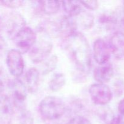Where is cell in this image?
<instances>
[{
  "label": "cell",
  "instance_id": "6da1fadb",
  "mask_svg": "<svg viewBox=\"0 0 124 124\" xmlns=\"http://www.w3.org/2000/svg\"><path fill=\"white\" fill-rule=\"evenodd\" d=\"M62 46L78 71L87 76L92 67V52L84 35L75 31L63 38Z\"/></svg>",
  "mask_w": 124,
  "mask_h": 124
},
{
  "label": "cell",
  "instance_id": "7a4b0ae2",
  "mask_svg": "<svg viewBox=\"0 0 124 124\" xmlns=\"http://www.w3.org/2000/svg\"><path fill=\"white\" fill-rule=\"evenodd\" d=\"M67 107L61 98L48 96L41 100L39 111L41 116L48 121H56L61 118L66 112Z\"/></svg>",
  "mask_w": 124,
  "mask_h": 124
},
{
  "label": "cell",
  "instance_id": "3957f363",
  "mask_svg": "<svg viewBox=\"0 0 124 124\" xmlns=\"http://www.w3.org/2000/svg\"><path fill=\"white\" fill-rule=\"evenodd\" d=\"M18 50L21 54L29 52L37 41L36 32L29 27L21 29L12 38Z\"/></svg>",
  "mask_w": 124,
  "mask_h": 124
},
{
  "label": "cell",
  "instance_id": "277c9868",
  "mask_svg": "<svg viewBox=\"0 0 124 124\" xmlns=\"http://www.w3.org/2000/svg\"><path fill=\"white\" fill-rule=\"evenodd\" d=\"M88 92L91 99L96 105H105L113 98L111 90L105 84H93L90 87Z\"/></svg>",
  "mask_w": 124,
  "mask_h": 124
},
{
  "label": "cell",
  "instance_id": "5b68a950",
  "mask_svg": "<svg viewBox=\"0 0 124 124\" xmlns=\"http://www.w3.org/2000/svg\"><path fill=\"white\" fill-rule=\"evenodd\" d=\"M53 50V44L46 40H41L35 42L29 50V56L34 63H41L50 56Z\"/></svg>",
  "mask_w": 124,
  "mask_h": 124
},
{
  "label": "cell",
  "instance_id": "8992f818",
  "mask_svg": "<svg viewBox=\"0 0 124 124\" xmlns=\"http://www.w3.org/2000/svg\"><path fill=\"white\" fill-rule=\"evenodd\" d=\"M23 54L17 49L8 51L6 56V64L10 73L15 78H19L23 75L24 70V61Z\"/></svg>",
  "mask_w": 124,
  "mask_h": 124
},
{
  "label": "cell",
  "instance_id": "52a82bcc",
  "mask_svg": "<svg viewBox=\"0 0 124 124\" xmlns=\"http://www.w3.org/2000/svg\"><path fill=\"white\" fill-rule=\"evenodd\" d=\"M93 54L94 60L99 65L108 62L111 54L109 44L102 39H98L93 44Z\"/></svg>",
  "mask_w": 124,
  "mask_h": 124
},
{
  "label": "cell",
  "instance_id": "ba28073f",
  "mask_svg": "<svg viewBox=\"0 0 124 124\" xmlns=\"http://www.w3.org/2000/svg\"><path fill=\"white\" fill-rule=\"evenodd\" d=\"M12 92V102L16 109L24 108V103L27 98V90L24 83L18 79H15L10 82Z\"/></svg>",
  "mask_w": 124,
  "mask_h": 124
},
{
  "label": "cell",
  "instance_id": "9c48e42d",
  "mask_svg": "<svg viewBox=\"0 0 124 124\" xmlns=\"http://www.w3.org/2000/svg\"><path fill=\"white\" fill-rule=\"evenodd\" d=\"M111 53L116 58L122 59L124 58V32L117 31L111 36L108 43Z\"/></svg>",
  "mask_w": 124,
  "mask_h": 124
},
{
  "label": "cell",
  "instance_id": "30bf717a",
  "mask_svg": "<svg viewBox=\"0 0 124 124\" xmlns=\"http://www.w3.org/2000/svg\"><path fill=\"white\" fill-rule=\"evenodd\" d=\"M113 75V67L112 64L109 62L99 65L94 69L93 71L94 79L98 83L101 84H106L111 79Z\"/></svg>",
  "mask_w": 124,
  "mask_h": 124
},
{
  "label": "cell",
  "instance_id": "8fae6325",
  "mask_svg": "<svg viewBox=\"0 0 124 124\" xmlns=\"http://www.w3.org/2000/svg\"><path fill=\"white\" fill-rule=\"evenodd\" d=\"M25 20L24 17L18 13H10L7 22V31L12 38L21 29L25 27Z\"/></svg>",
  "mask_w": 124,
  "mask_h": 124
},
{
  "label": "cell",
  "instance_id": "7c38bea8",
  "mask_svg": "<svg viewBox=\"0 0 124 124\" xmlns=\"http://www.w3.org/2000/svg\"><path fill=\"white\" fill-rule=\"evenodd\" d=\"M40 73L36 68H30L24 75V86L27 92L34 93L37 91L39 83Z\"/></svg>",
  "mask_w": 124,
  "mask_h": 124
},
{
  "label": "cell",
  "instance_id": "4fadbf2b",
  "mask_svg": "<svg viewBox=\"0 0 124 124\" xmlns=\"http://www.w3.org/2000/svg\"><path fill=\"white\" fill-rule=\"evenodd\" d=\"M76 27H80L84 30H88L94 25V16L90 13L82 10L76 16L72 18Z\"/></svg>",
  "mask_w": 124,
  "mask_h": 124
},
{
  "label": "cell",
  "instance_id": "5bb4252c",
  "mask_svg": "<svg viewBox=\"0 0 124 124\" xmlns=\"http://www.w3.org/2000/svg\"><path fill=\"white\" fill-rule=\"evenodd\" d=\"M37 4L39 10L48 15L56 13L61 6L60 1H38Z\"/></svg>",
  "mask_w": 124,
  "mask_h": 124
},
{
  "label": "cell",
  "instance_id": "9a60e30c",
  "mask_svg": "<svg viewBox=\"0 0 124 124\" xmlns=\"http://www.w3.org/2000/svg\"><path fill=\"white\" fill-rule=\"evenodd\" d=\"M61 4L65 12V16L70 18L76 16L83 10L79 1H65L61 2Z\"/></svg>",
  "mask_w": 124,
  "mask_h": 124
},
{
  "label": "cell",
  "instance_id": "2e32d148",
  "mask_svg": "<svg viewBox=\"0 0 124 124\" xmlns=\"http://www.w3.org/2000/svg\"><path fill=\"white\" fill-rule=\"evenodd\" d=\"M14 114V105L9 97L0 96V117H10Z\"/></svg>",
  "mask_w": 124,
  "mask_h": 124
},
{
  "label": "cell",
  "instance_id": "e0dca14e",
  "mask_svg": "<svg viewBox=\"0 0 124 124\" xmlns=\"http://www.w3.org/2000/svg\"><path fill=\"white\" fill-rule=\"evenodd\" d=\"M66 82V78L62 73H56L52 76L50 81L49 88L53 92H56L63 88Z\"/></svg>",
  "mask_w": 124,
  "mask_h": 124
},
{
  "label": "cell",
  "instance_id": "ac0fdd59",
  "mask_svg": "<svg viewBox=\"0 0 124 124\" xmlns=\"http://www.w3.org/2000/svg\"><path fill=\"white\" fill-rule=\"evenodd\" d=\"M58 61V57L55 55H53L49 56L44 61L42 62H44L42 65V74L46 75L53 71L56 67Z\"/></svg>",
  "mask_w": 124,
  "mask_h": 124
},
{
  "label": "cell",
  "instance_id": "d6986e66",
  "mask_svg": "<svg viewBox=\"0 0 124 124\" xmlns=\"http://www.w3.org/2000/svg\"><path fill=\"white\" fill-rule=\"evenodd\" d=\"M2 6L10 8H17L22 7L24 1L21 0H12V1H0Z\"/></svg>",
  "mask_w": 124,
  "mask_h": 124
},
{
  "label": "cell",
  "instance_id": "ffe728a7",
  "mask_svg": "<svg viewBox=\"0 0 124 124\" xmlns=\"http://www.w3.org/2000/svg\"><path fill=\"white\" fill-rule=\"evenodd\" d=\"M67 124H92L86 117L81 116H76L72 117Z\"/></svg>",
  "mask_w": 124,
  "mask_h": 124
},
{
  "label": "cell",
  "instance_id": "44dd1931",
  "mask_svg": "<svg viewBox=\"0 0 124 124\" xmlns=\"http://www.w3.org/2000/svg\"><path fill=\"white\" fill-rule=\"evenodd\" d=\"M79 2L81 6L90 10H95L98 8L99 6L97 1H81Z\"/></svg>",
  "mask_w": 124,
  "mask_h": 124
},
{
  "label": "cell",
  "instance_id": "7402d4cb",
  "mask_svg": "<svg viewBox=\"0 0 124 124\" xmlns=\"http://www.w3.org/2000/svg\"><path fill=\"white\" fill-rule=\"evenodd\" d=\"M115 87V92L119 94H121L123 93L124 90V82L122 80H119L116 82Z\"/></svg>",
  "mask_w": 124,
  "mask_h": 124
},
{
  "label": "cell",
  "instance_id": "603a6c76",
  "mask_svg": "<svg viewBox=\"0 0 124 124\" xmlns=\"http://www.w3.org/2000/svg\"><path fill=\"white\" fill-rule=\"evenodd\" d=\"M7 44L2 37L0 36V57L4 55L7 50Z\"/></svg>",
  "mask_w": 124,
  "mask_h": 124
},
{
  "label": "cell",
  "instance_id": "cb8c5ba5",
  "mask_svg": "<svg viewBox=\"0 0 124 124\" xmlns=\"http://www.w3.org/2000/svg\"><path fill=\"white\" fill-rule=\"evenodd\" d=\"M118 110L121 114V116H124V98L119 103Z\"/></svg>",
  "mask_w": 124,
  "mask_h": 124
},
{
  "label": "cell",
  "instance_id": "d4e9b609",
  "mask_svg": "<svg viewBox=\"0 0 124 124\" xmlns=\"http://www.w3.org/2000/svg\"><path fill=\"white\" fill-rule=\"evenodd\" d=\"M106 124H118V116L111 117L106 122Z\"/></svg>",
  "mask_w": 124,
  "mask_h": 124
},
{
  "label": "cell",
  "instance_id": "484cf974",
  "mask_svg": "<svg viewBox=\"0 0 124 124\" xmlns=\"http://www.w3.org/2000/svg\"><path fill=\"white\" fill-rule=\"evenodd\" d=\"M4 89V84L2 82V81L0 79V96L1 95L2 93L3 92Z\"/></svg>",
  "mask_w": 124,
  "mask_h": 124
},
{
  "label": "cell",
  "instance_id": "4316f807",
  "mask_svg": "<svg viewBox=\"0 0 124 124\" xmlns=\"http://www.w3.org/2000/svg\"><path fill=\"white\" fill-rule=\"evenodd\" d=\"M118 124H124V116H118Z\"/></svg>",
  "mask_w": 124,
  "mask_h": 124
}]
</instances>
